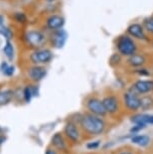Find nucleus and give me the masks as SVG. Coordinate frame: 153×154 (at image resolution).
I'll return each mask as SVG.
<instances>
[{
  "mask_svg": "<svg viewBox=\"0 0 153 154\" xmlns=\"http://www.w3.org/2000/svg\"><path fill=\"white\" fill-rule=\"evenodd\" d=\"M47 2H54V1H56V0H47Z\"/></svg>",
  "mask_w": 153,
  "mask_h": 154,
  "instance_id": "obj_35",
  "label": "nucleus"
},
{
  "mask_svg": "<svg viewBox=\"0 0 153 154\" xmlns=\"http://www.w3.org/2000/svg\"><path fill=\"white\" fill-rule=\"evenodd\" d=\"M68 40V33L65 29L54 30L53 34L50 35V42L51 45L54 48H63L65 46L66 42Z\"/></svg>",
  "mask_w": 153,
  "mask_h": 154,
  "instance_id": "obj_12",
  "label": "nucleus"
},
{
  "mask_svg": "<svg viewBox=\"0 0 153 154\" xmlns=\"http://www.w3.org/2000/svg\"><path fill=\"white\" fill-rule=\"evenodd\" d=\"M127 65L132 69H139L142 68L147 63V57L143 54L136 53L133 56L127 57L126 60Z\"/></svg>",
  "mask_w": 153,
  "mask_h": 154,
  "instance_id": "obj_14",
  "label": "nucleus"
},
{
  "mask_svg": "<svg viewBox=\"0 0 153 154\" xmlns=\"http://www.w3.org/2000/svg\"><path fill=\"white\" fill-rule=\"evenodd\" d=\"M146 126L145 125H133L130 129V133L132 135H135V134H139V132L142 131L143 129H145Z\"/></svg>",
  "mask_w": 153,
  "mask_h": 154,
  "instance_id": "obj_27",
  "label": "nucleus"
},
{
  "mask_svg": "<svg viewBox=\"0 0 153 154\" xmlns=\"http://www.w3.org/2000/svg\"><path fill=\"white\" fill-rule=\"evenodd\" d=\"M38 95V87L32 86V85H27L24 87L23 89V100L25 103H29L31 99L34 96Z\"/></svg>",
  "mask_w": 153,
  "mask_h": 154,
  "instance_id": "obj_19",
  "label": "nucleus"
},
{
  "mask_svg": "<svg viewBox=\"0 0 153 154\" xmlns=\"http://www.w3.org/2000/svg\"><path fill=\"white\" fill-rule=\"evenodd\" d=\"M126 32L129 36H131L133 39L137 40H148L146 31L144 29L143 25L138 22H132L128 25L126 29Z\"/></svg>",
  "mask_w": 153,
  "mask_h": 154,
  "instance_id": "obj_10",
  "label": "nucleus"
},
{
  "mask_svg": "<svg viewBox=\"0 0 153 154\" xmlns=\"http://www.w3.org/2000/svg\"><path fill=\"white\" fill-rule=\"evenodd\" d=\"M122 105L127 112L137 113L140 111V96L136 94L130 87L122 94Z\"/></svg>",
  "mask_w": 153,
  "mask_h": 154,
  "instance_id": "obj_3",
  "label": "nucleus"
},
{
  "mask_svg": "<svg viewBox=\"0 0 153 154\" xmlns=\"http://www.w3.org/2000/svg\"><path fill=\"white\" fill-rule=\"evenodd\" d=\"M24 37L28 45L35 49L42 48V46L47 43V36H45L44 33H42L39 30H28L25 32Z\"/></svg>",
  "mask_w": 153,
  "mask_h": 154,
  "instance_id": "obj_8",
  "label": "nucleus"
},
{
  "mask_svg": "<svg viewBox=\"0 0 153 154\" xmlns=\"http://www.w3.org/2000/svg\"><path fill=\"white\" fill-rule=\"evenodd\" d=\"M122 56L119 54L118 53H115L113 54L112 56L110 57V59H109V63H110V66H119L121 62H122Z\"/></svg>",
  "mask_w": 153,
  "mask_h": 154,
  "instance_id": "obj_25",
  "label": "nucleus"
},
{
  "mask_svg": "<svg viewBox=\"0 0 153 154\" xmlns=\"http://www.w3.org/2000/svg\"><path fill=\"white\" fill-rule=\"evenodd\" d=\"M142 25L146 32L153 35V16H148L143 19Z\"/></svg>",
  "mask_w": 153,
  "mask_h": 154,
  "instance_id": "obj_23",
  "label": "nucleus"
},
{
  "mask_svg": "<svg viewBox=\"0 0 153 154\" xmlns=\"http://www.w3.org/2000/svg\"><path fill=\"white\" fill-rule=\"evenodd\" d=\"M149 125H153V114H150V119H149Z\"/></svg>",
  "mask_w": 153,
  "mask_h": 154,
  "instance_id": "obj_34",
  "label": "nucleus"
},
{
  "mask_svg": "<svg viewBox=\"0 0 153 154\" xmlns=\"http://www.w3.org/2000/svg\"><path fill=\"white\" fill-rule=\"evenodd\" d=\"M104 108L106 110L107 115L117 116L122 110V100L116 94H107L102 98Z\"/></svg>",
  "mask_w": 153,
  "mask_h": 154,
  "instance_id": "obj_4",
  "label": "nucleus"
},
{
  "mask_svg": "<svg viewBox=\"0 0 153 154\" xmlns=\"http://www.w3.org/2000/svg\"><path fill=\"white\" fill-rule=\"evenodd\" d=\"M54 57L53 51L48 48H37L30 54L29 60L33 66H44L51 62Z\"/></svg>",
  "mask_w": 153,
  "mask_h": 154,
  "instance_id": "obj_5",
  "label": "nucleus"
},
{
  "mask_svg": "<svg viewBox=\"0 0 153 154\" xmlns=\"http://www.w3.org/2000/svg\"><path fill=\"white\" fill-rule=\"evenodd\" d=\"M115 46H116L118 54L125 57L133 56L138 51V45L135 39L129 36L127 33L121 34L117 37L115 40Z\"/></svg>",
  "mask_w": 153,
  "mask_h": 154,
  "instance_id": "obj_2",
  "label": "nucleus"
},
{
  "mask_svg": "<svg viewBox=\"0 0 153 154\" xmlns=\"http://www.w3.org/2000/svg\"><path fill=\"white\" fill-rule=\"evenodd\" d=\"M60 154H63V153H60Z\"/></svg>",
  "mask_w": 153,
  "mask_h": 154,
  "instance_id": "obj_38",
  "label": "nucleus"
},
{
  "mask_svg": "<svg viewBox=\"0 0 153 154\" xmlns=\"http://www.w3.org/2000/svg\"><path fill=\"white\" fill-rule=\"evenodd\" d=\"M50 145L54 149L60 151V153L65 154L69 151V142L63 132H57L56 134H54L50 140Z\"/></svg>",
  "mask_w": 153,
  "mask_h": 154,
  "instance_id": "obj_11",
  "label": "nucleus"
},
{
  "mask_svg": "<svg viewBox=\"0 0 153 154\" xmlns=\"http://www.w3.org/2000/svg\"><path fill=\"white\" fill-rule=\"evenodd\" d=\"M14 97V92L12 90L7 89L0 91V106H4L9 104Z\"/></svg>",
  "mask_w": 153,
  "mask_h": 154,
  "instance_id": "obj_20",
  "label": "nucleus"
},
{
  "mask_svg": "<svg viewBox=\"0 0 153 154\" xmlns=\"http://www.w3.org/2000/svg\"><path fill=\"white\" fill-rule=\"evenodd\" d=\"M47 72V69L43 66H32L28 69L27 75L30 81H32L34 83H38L44 79Z\"/></svg>",
  "mask_w": 153,
  "mask_h": 154,
  "instance_id": "obj_13",
  "label": "nucleus"
},
{
  "mask_svg": "<svg viewBox=\"0 0 153 154\" xmlns=\"http://www.w3.org/2000/svg\"><path fill=\"white\" fill-rule=\"evenodd\" d=\"M153 109V96L145 95L140 97V111L145 113Z\"/></svg>",
  "mask_w": 153,
  "mask_h": 154,
  "instance_id": "obj_18",
  "label": "nucleus"
},
{
  "mask_svg": "<svg viewBox=\"0 0 153 154\" xmlns=\"http://www.w3.org/2000/svg\"><path fill=\"white\" fill-rule=\"evenodd\" d=\"M149 119H150V114L147 113H134L133 115H131L130 117V121L133 123V125H149Z\"/></svg>",
  "mask_w": 153,
  "mask_h": 154,
  "instance_id": "obj_17",
  "label": "nucleus"
},
{
  "mask_svg": "<svg viewBox=\"0 0 153 154\" xmlns=\"http://www.w3.org/2000/svg\"><path fill=\"white\" fill-rule=\"evenodd\" d=\"M3 53L5 54V57H7V60H10V62L14 59V48L11 42L6 40V43H5V45L3 48Z\"/></svg>",
  "mask_w": 153,
  "mask_h": 154,
  "instance_id": "obj_22",
  "label": "nucleus"
},
{
  "mask_svg": "<svg viewBox=\"0 0 153 154\" xmlns=\"http://www.w3.org/2000/svg\"><path fill=\"white\" fill-rule=\"evenodd\" d=\"M101 146V141L100 140H95V141H90L88 144L86 145L87 149L89 150H96Z\"/></svg>",
  "mask_w": 153,
  "mask_h": 154,
  "instance_id": "obj_28",
  "label": "nucleus"
},
{
  "mask_svg": "<svg viewBox=\"0 0 153 154\" xmlns=\"http://www.w3.org/2000/svg\"><path fill=\"white\" fill-rule=\"evenodd\" d=\"M134 72L137 75H139V77H149V75H151V72H150L149 69L144 68V66H142V68H139V69H135Z\"/></svg>",
  "mask_w": 153,
  "mask_h": 154,
  "instance_id": "obj_26",
  "label": "nucleus"
},
{
  "mask_svg": "<svg viewBox=\"0 0 153 154\" xmlns=\"http://www.w3.org/2000/svg\"><path fill=\"white\" fill-rule=\"evenodd\" d=\"M151 45H152V48H153V42H152V43H151Z\"/></svg>",
  "mask_w": 153,
  "mask_h": 154,
  "instance_id": "obj_37",
  "label": "nucleus"
},
{
  "mask_svg": "<svg viewBox=\"0 0 153 154\" xmlns=\"http://www.w3.org/2000/svg\"><path fill=\"white\" fill-rule=\"evenodd\" d=\"M5 141H6V137L3 134H0V146H2Z\"/></svg>",
  "mask_w": 153,
  "mask_h": 154,
  "instance_id": "obj_32",
  "label": "nucleus"
},
{
  "mask_svg": "<svg viewBox=\"0 0 153 154\" xmlns=\"http://www.w3.org/2000/svg\"><path fill=\"white\" fill-rule=\"evenodd\" d=\"M130 142L132 144L136 145V146L144 148L150 145V143H151V138H150L149 135L146 134H135L132 135V137L130 138Z\"/></svg>",
  "mask_w": 153,
  "mask_h": 154,
  "instance_id": "obj_16",
  "label": "nucleus"
},
{
  "mask_svg": "<svg viewBox=\"0 0 153 154\" xmlns=\"http://www.w3.org/2000/svg\"><path fill=\"white\" fill-rule=\"evenodd\" d=\"M14 17H15L16 21H18L20 23H25V22H26V16H25L24 13H22V12H16L15 15H14Z\"/></svg>",
  "mask_w": 153,
  "mask_h": 154,
  "instance_id": "obj_29",
  "label": "nucleus"
},
{
  "mask_svg": "<svg viewBox=\"0 0 153 154\" xmlns=\"http://www.w3.org/2000/svg\"><path fill=\"white\" fill-rule=\"evenodd\" d=\"M4 25V17L2 15H0V27Z\"/></svg>",
  "mask_w": 153,
  "mask_h": 154,
  "instance_id": "obj_33",
  "label": "nucleus"
},
{
  "mask_svg": "<svg viewBox=\"0 0 153 154\" xmlns=\"http://www.w3.org/2000/svg\"><path fill=\"white\" fill-rule=\"evenodd\" d=\"M0 34H1L6 40H8V42H10V40L13 38V32L7 26H5V25L0 27Z\"/></svg>",
  "mask_w": 153,
  "mask_h": 154,
  "instance_id": "obj_24",
  "label": "nucleus"
},
{
  "mask_svg": "<svg viewBox=\"0 0 153 154\" xmlns=\"http://www.w3.org/2000/svg\"><path fill=\"white\" fill-rule=\"evenodd\" d=\"M45 154H59L57 151L54 148H47V151H45Z\"/></svg>",
  "mask_w": 153,
  "mask_h": 154,
  "instance_id": "obj_31",
  "label": "nucleus"
},
{
  "mask_svg": "<svg viewBox=\"0 0 153 154\" xmlns=\"http://www.w3.org/2000/svg\"><path fill=\"white\" fill-rule=\"evenodd\" d=\"M132 90L141 96L152 95L153 93V80H142L139 79L131 85Z\"/></svg>",
  "mask_w": 153,
  "mask_h": 154,
  "instance_id": "obj_9",
  "label": "nucleus"
},
{
  "mask_svg": "<svg viewBox=\"0 0 153 154\" xmlns=\"http://www.w3.org/2000/svg\"><path fill=\"white\" fill-rule=\"evenodd\" d=\"M78 124H79L82 132L86 133L89 136H92V137L104 134L108 127L107 121L104 118L90 114L88 112L81 114Z\"/></svg>",
  "mask_w": 153,
  "mask_h": 154,
  "instance_id": "obj_1",
  "label": "nucleus"
},
{
  "mask_svg": "<svg viewBox=\"0 0 153 154\" xmlns=\"http://www.w3.org/2000/svg\"><path fill=\"white\" fill-rule=\"evenodd\" d=\"M63 135L66 136L68 141H70L73 144L80 143L81 138H82V130L80 126L74 121L69 120L63 126Z\"/></svg>",
  "mask_w": 153,
  "mask_h": 154,
  "instance_id": "obj_6",
  "label": "nucleus"
},
{
  "mask_svg": "<svg viewBox=\"0 0 153 154\" xmlns=\"http://www.w3.org/2000/svg\"><path fill=\"white\" fill-rule=\"evenodd\" d=\"M0 69H1L2 74L6 77H12L14 75V72H15V68L14 66L9 65L7 62H2L1 65H0Z\"/></svg>",
  "mask_w": 153,
  "mask_h": 154,
  "instance_id": "obj_21",
  "label": "nucleus"
},
{
  "mask_svg": "<svg viewBox=\"0 0 153 154\" xmlns=\"http://www.w3.org/2000/svg\"><path fill=\"white\" fill-rule=\"evenodd\" d=\"M86 109L87 112L93 114L95 116H99V117L105 118L107 116L106 110L104 108L102 99L92 96V97L88 98L86 101Z\"/></svg>",
  "mask_w": 153,
  "mask_h": 154,
  "instance_id": "obj_7",
  "label": "nucleus"
},
{
  "mask_svg": "<svg viewBox=\"0 0 153 154\" xmlns=\"http://www.w3.org/2000/svg\"><path fill=\"white\" fill-rule=\"evenodd\" d=\"M66 20L62 15H57V14H53L47 19V26L50 30H59L62 29L65 25Z\"/></svg>",
  "mask_w": 153,
  "mask_h": 154,
  "instance_id": "obj_15",
  "label": "nucleus"
},
{
  "mask_svg": "<svg viewBox=\"0 0 153 154\" xmlns=\"http://www.w3.org/2000/svg\"><path fill=\"white\" fill-rule=\"evenodd\" d=\"M1 131H2V128H1V126H0V133H1Z\"/></svg>",
  "mask_w": 153,
  "mask_h": 154,
  "instance_id": "obj_36",
  "label": "nucleus"
},
{
  "mask_svg": "<svg viewBox=\"0 0 153 154\" xmlns=\"http://www.w3.org/2000/svg\"><path fill=\"white\" fill-rule=\"evenodd\" d=\"M116 154H137L136 151H134L131 148H122L120 149Z\"/></svg>",
  "mask_w": 153,
  "mask_h": 154,
  "instance_id": "obj_30",
  "label": "nucleus"
}]
</instances>
